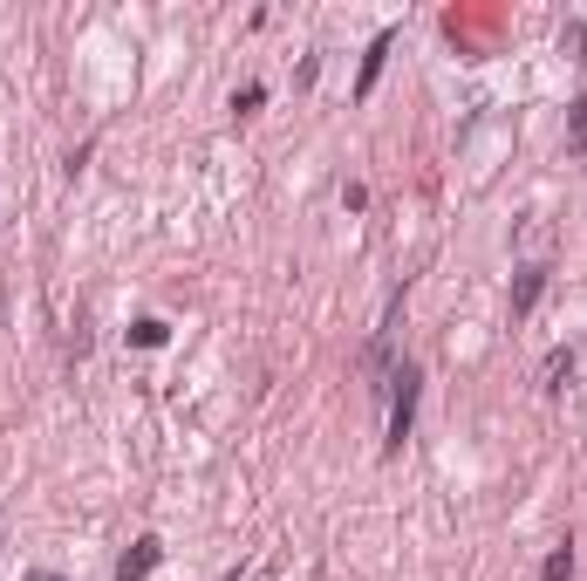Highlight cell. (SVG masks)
<instances>
[{
  "mask_svg": "<svg viewBox=\"0 0 587 581\" xmlns=\"http://www.w3.org/2000/svg\"><path fill=\"white\" fill-rule=\"evenodd\" d=\"M540 294H547V267H519V281H513V322H526Z\"/></svg>",
  "mask_w": 587,
  "mask_h": 581,
  "instance_id": "obj_3",
  "label": "cell"
},
{
  "mask_svg": "<svg viewBox=\"0 0 587 581\" xmlns=\"http://www.w3.org/2000/svg\"><path fill=\"white\" fill-rule=\"evenodd\" d=\"M390 432H382V451H403V438H411V417H417V390H424V370L417 363H403L390 376Z\"/></svg>",
  "mask_w": 587,
  "mask_h": 581,
  "instance_id": "obj_1",
  "label": "cell"
},
{
  "mask_svg": "<svg viewBox=\"0 0 587 581\" xmlns=\"http://www.w3.org/2000/svg\"><path fill=\"white\" fill-rule=\"evenodd\" d=\"M567 137H574V150H587V89L574 96V131Z\"/></svg>",
  "mask_w": 587,
  "mask_h": 581,
  "instance_id": "obj_8",
  "label": "cell"
},
{
  "mask_svg": "<svg viewBox=\"0 0 587 581\" xmlns=\"http://www.w3.org/2000/svg\"><path fill=\"white\" fill-rule=\"evenodd\" d=\"M28 581H62V574H48V568H35V574H28Z\"/></svg>",
  "mask_w": 587,
  "mask_h": 581,
  "instance_id": "obj_10",
  "label": "cell"
},
{
  "mask_svg": "<svg viewBox=\"0 0 587 581\" xmlns=\"http://www.w3.org/2000/svg\"><path fill=\"white\" fill-rule=\"evenodd\" d=\"M390 41H396V35H376V41H369V56H363V75H355V96H369V89H376L382 62H390Z\"/></svg>",
  "mask_w": 587,
  "mask_h": 581,
  "instance_id": "obj_4",
  "label": "cell"
},
{
  "mask_svg": "<svg viewBox=\"0 0 587 581\" xmlns=\"http://www.w3.org/2000/svg\"><path fill=\"white\" fill-rule=\"evenodd\" d=\"M158 561H164V541H158V534H144V541H137L131 554H123V561H117V581H144Z\"/></svg>",
  "mask_w": 587,
  "mask_h": 581,
  "instance_id": "obj_2",
  "label": "cell"
},
{
  "mask_svg": "<svg viewBox=\"0 0 587 581\" xmlns=\"http://www.w3.org/2000/svg\"><path fill=\"white\" fill-rule=\"evenodd\" d=\"M567 574H574V554H567V547H553V554H547V568H540V581H567Z\"/></svg>",
  "mask_w": 587,
  "mask_h": 581,
  "instance_id": "obj_7",
  "label": "cell"
},
{
  "mask_svg": "<svg viewBox=\"0 0 587 581\" xmlns=\"http://www.w3.org/2000/svg\"><path fill=\"white\" fill-rule=\"evenodd\" d=\"M225 581H246V574H225Z\"/></svg>",
  "mask_w": 587,
  "mask_h": 581,
  "instance_id": "obj_11",
  "label": "cell"
},
{
  "mask_svg": "<svg viewBox=\"0 0 587 581\" xmlns=\"http://www.w3.org/2000/svg\"><path fill=\"white\" fill-rule=\"evenodd\" d=\"M567 376H574V349H553V356H547V390H560Z\"/></svg>",
  "mask_w": 587,
  "mask_h": 581,
  "instance_id": "obj_5",
  "label": "cell"
},
{
  "mask_svg": "<svg viewBox=\"0 0 587 581\" xmlns=\"http://www.w3.org/2000/svg\"><path fill=\"white\" fill-rule=\"evenodd\" d=\"M233 110H240V117H253V110H260V83H246V89L233 96Z\"/></svg>",
  "mask_w": 587,
  "mask_h": 581,
  "instance_id": "obj_9",
  "label": "cell"
},
{
  "mask_svg": "<svg viewBox=\"0 0 587 581\" xmlns=\"http://www.w3.org/2000/svg\"><path fill=\"white\" fill-rule=\"evenodd\" d=\"M164 336H171L164 322H137V328H131V342H137V349H164Z\"/></svg>",
  "mask_w": 587,
  "mask_h": 581,
  "instance_id": "obj_6",
  "label": "cell"
}]
</instances>
